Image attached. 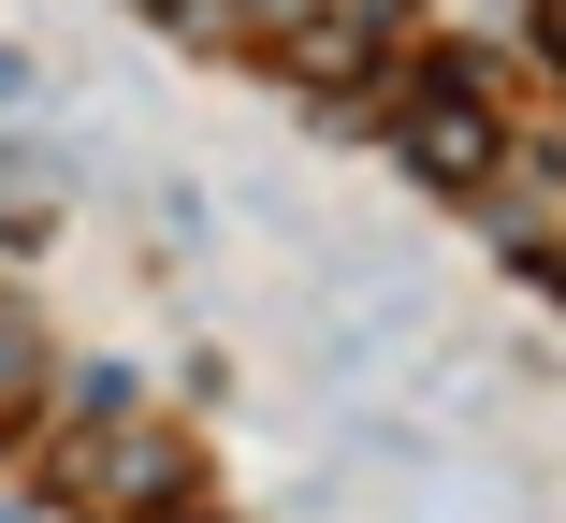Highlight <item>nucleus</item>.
I'll return each mask as SVG.
<instances>
[{
	"instance_id": "obj_1",
	"label": "nucleus",
	"mask_w": 566,
	"mask_h": 523,
	"mask_svg": "<svg viewBox=\"0 0 566 523\" xmlns=\"http://www.w3.org/2000/svg\"><path fill=\"white\" fill-rule=\"evenodd\" d=\"M407 146H421V175H480V117H465V102H436Z\"/></svg>"
},
{
	"instance_id": "obj_3",
	"label": "nucleus",
	"mask_w": 566,
	"mask_h": 523,
	"mask_svg": "<svg viewBox=\"0 0 566 523\" xmlns=\"http://www.w3.org/2000/svg\"><path fill=\"white\" fill-rule=\"evenodd\" d=\"M552 30H566V0H552Z\"/></svg>"
},
{
	"instance_id": "obj_2",
	"label": "nucleus",
	"mask_w": 566,
	"mask_h": 523,
	"mask_svg": "<svg viewBox=\"0 0 566 523\" xmlns=\"http://www.w3.org/2000/svg\"><path fill=\"white\" fill-rule=\"evenodd\" d=\"M248 15H305V0H248Z\"/></svg>"
}]
</instances>
